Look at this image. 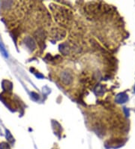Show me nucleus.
Returning a JSON list of instances; mask_svg holds the SVG:
<instances>
[{"instance_id":"1","label":"nucleus","mask_w":135,"mask_h":149,"mask_svg":"<svg viewBox=\"0 0 135 149\" xmlns=\"http://www.w3.org/2000/svg\"><path fill=\"white\" fill-rule=\"evenodd\" d=\"M60 77H61V80L63 84H66V85H69V84H71L72 81H73V76L68 71L62 72Z\"/></svg>"},{"instance_id":"2","label":"nucleus","mask_w":135,"mask_h":149,"mask_svg":"<svg viewBox=\"0 0 135 149\" xmlns=\"http://www.w3.org/2000/svg\"><path fill=\"white\" fill-rule=\"evenodd\" d=\"M26 45L27 47H29L30 49H35V43L34 40L33 38H31L30 37H27L25 39Z\"/></svg>"},{"instance_id":"3","label":"nucleus","mask_w":135,"mask_h":149,"mask_svg":"<svg viewBox=\"0 0 135 149\" xmlns=\"http://www.w3.org/2000/svg\"><path fill=\"white\" fill-rule=\"evenodd\" d=\"M127 100H128V96L125 93H120L116 97V102L119 103H123L126 102Z\"/></svg>"},{"instance_id":"4","label":"nucleus","mask_w":135,"mask_h":149,"mask_svg":"<svg viewBox=\"0 0 135 149\" xmlns=\"http://www.w3.org/2000/svg\"><path fill=\"white\" fill-rule=\"evenodd\" d=\"M60 49L61 53L64 55H68L69 54V46L67 45L66 44H62L60 45Z\"/></svg>"},{"instance_id":"5","label":"nucleus","mask_w":135,"mask_h":149,"mask_svg":"<svg viewBox=\"0 0 135 149\" xmlns=\"http://www.w3.org/2000/svg\"><path fill=\"white\" fill-rule=\"evenodd\" d=\"M96 93L97 95H102L104 93V87L101 85H98L96 87Z\"/></svg>"},{"instance_id":"6","label":"nucleus","mask_w":135,"mask_h":149,"mask_svg":"<svg viewBox=\"0 0 135 149\" xmlns=\"http://www.w3.org/2000/svg\"><path fill=\"white\" fill-rule=\"evenodd\" d=\"M0 149H11V148L7 142H2L0 143Z\"/></svg>"},{"instance_id":"7","label":"nucleus","mask_w":135,"mask_h":149,"mask_svg":"<svg viewBox=\"0 0 135 149\" xmlns=\"http://www.w3.org/2000/svg\"><path fill=\"white\" fill-rule=\"evenodd\" d=\"M7 139H8L9 142H13V140H14V138L12 137V136L11 135V133L8 132L7 133Z\"/></svg>"},{"instance_id":"8","label":"nucleus","mask_w":135,"mask_h":149,"mask_svg":"<svg viewBox=\"0 0 135 149\" xmlns=\"http://www.w3.org/2000/svg\"><path fill=\"white\" fill-rule=\"evenodd\" d=\"M134 90H135V87H134Z\"/></svg>"}]
</instances>
